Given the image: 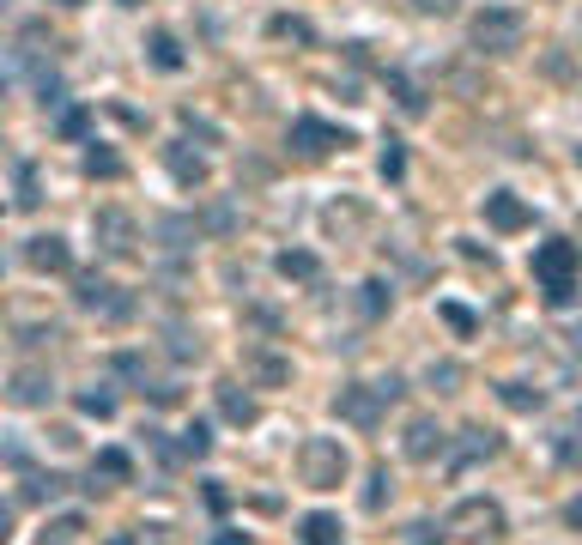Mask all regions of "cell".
Returning <instances> with one entry per match:
<instances>
[{
  "label": "cell",
  "mask_w": 582,
  "mask_h": 545,
  "mask_svg": "<svg viewBox=\"0 0 582 545\" xmlns=\"http://www.w3.org/2000/svg\"><path fill=\"white\" fill-rule=\"evenodd\" d=\"M522 36H528V19L515 6H485L480 19H474V49L480 55H515Z\"/></svg>",
  "instance_id": "obj_1"
},
{
  "label": "cell",
  "mask_w": 582,
  "mask_h": 545,
  "mask_svg": "<svg viewBox=\"0 0 582 545\" xmlns=\"http://www.w3.org/2000/svg\"><path fill=\"white\" fill-rule=\"evenodd\" d=\"M298 467H304V485H315V491H334L346 478V448L334 443V437H309L304 454H298Z\"/></svg>",
  "instance_id": "obj_2"
},
{
  "label": "cell",
  "mask_w": 582,
  "mask_h": 545,
  "mask_svg": "<svg viewBox=\"0 0 582 545\" xmlns=\"http://www.w3.org/2000/svg\"><path fill=\"white\" fill-rule=\"evenodd\" d=\"M334 412H340L346 424H358V430H377V424H382V394H377V388H364V382H352V388H340Z\"/></svg>",
  "instance_id": "obj_3"
},
{
  "label": "cell",
  "mask_w": 582,
  "mask_h": 545,
  "mask_svg": "<svg viewBox=\"0 0 582 545\" xmlns=\"http://www.w3.org/2000/svg\"><path fill=\"white\" fill-rule=\"evenodd\" d=\"M577 267H582V249H577V242L552 237V242L534 249V279H540V285H546V279H577Z\"/></svg>",
  "instance_id": "obj_4"
},
{
  "label": "cell",
  "mask_w": 582,
  "mask_h": 545,
  "mask_svg": "<svg viewBox=\"0 0 582 545\" xmlns=\"http://www.w3.org/2000/svg\"><path fill=\"white\" fill-rule=\"evenodd\" d=\"M73 297H79V309H103V315H116V321L134 315V297H116V285H109L103 272H79V291H73Z\"/></svg>",
  "instance_id": "obj_5"
},
{
  "label": "cell",
  "mask_w": 582,
  "mask_h": 545,
  "mask_svg": "<svg viewBox=\"0 0 582 545\" xmlns=\"http://www.w3.org/2000/svg\"><path fill=\"white\" fill-rule=\"evenodd\" d=\"M291 146H298L304 158H322L328 146H346V128H328V122H315V115H298V122H291Z\"/></svg>",
  "instance_id": "obj_6"
},
{
  "label": "cell",
  "mask_w": 582,
  "mask_h": 545,
  "mask_svg": "<svg viewBox=\"0 0 582 545\" xmlns=\"http://www.w3.org/2000/svg\"><path fill=\"white\" fill-rule=\"evenodd\" d=\"M449 521H455V527H480L474 540H498V533H504V509H498L491 497H467V503L449 515Z\"/></svg>",
  "instance_id": "obj_7"
},
{
  "label": "cell",
  "mask_w": 582,
  "mask_h": 545,
  "mask_svg": "<svg viewBox=\"0 0 582 545\" xmlns=\"http://www.w3.org/2000/svg\"><path fill=\"white\" fill-rule=\"evenodd\" d=\"M485 225H491V231H528V225H534V212L515 201L510 188H498V194H485Z\"/></svg>",
  "instance_id": "obj_8"
},
{
  "label": "cell",
  "mask_w": 582,
  "mask_h": 545,
  "mask_svg": "<svg viewBox=\"0 0 582 545\" xmlns=\"http://www.w3.org/2000/svg\"><path fill=\"white\" fill-rule=\"evenodd\" d=\"M443 448H449V437L431 424V418H412L407 424V461H437Z\"/></svg>",
  "instance_id": "obj_9"
},
{
  "label": "cell",
  "mask_w": 582,
  "mask_h": 545,
  "mask_svg": "<svg viewBox=\"0 0 582 545\" xmlns=\"http://www.w3.org/2000/svg\"><path fill=\"white\" fill-rule=\"evenodd\" d=\"M25 261H31L36 272H68V242H61V237H31Z\"/></svg>",
  "instance_id": "obj_10"
},
{
  "label": "cell",
  "mask_w": 582,
  "mask_h": 545,
  "mask_svg": "<svg viewBox=\"0 0 582 545\" xmlns=\"http://www.w3.org/2000/svg\"><path fill=\"white\" fill-rule=\"evenodd\" d=\"M98 231H103V249H116V255H128V249H134V225H128V212H116V206H109V212H98Z\"/></svg>",
  "instance_id": "obj_11"
},
{
  "label": "cell",
  "mask_w": 582,
  "mask_h": 545,
  "mask_svg": "<svg viewBox=\"0 0 582 545\" xmlns=\"http://www.w3.org/2000/svg\"><path fill=\"white\" fill-rule=\"evenodd\" d=\"M12 400H19V407H43V400H49V375L43 370H19L12 375Z\"/></svg>",
  "instance_id": "obj_12"
},
{
  "label": "cell",
  "mask_w": 582,
  "mask_h": 545,
  "mask_svg": "<svg viewBox=\"0 0 582 545\" xmlns=\"http://www.w3.org/2000/svg\"><path fill=\"white\" fill-rule=\"evenodd\" d=\"M304 545H340V515H328V509L304 515Z\"/></svg>",
  "instance_id": "obj_13"
},
{
  "label": "cell",
  "mask_w": 582,
  "mask_h": 545,
  "mask_svg": "<svg viewBox=\"0 0 582 545\" xmlns=\"http://www.w3.org/2000/svg\"><path fill=\"white\" fill-rule=\"evenodd\" d=\"M146 49H152V67H158V73H176V67H182V43H176L171 31H152Z\"/></svg>",
  "instance_id": "obj_14"
},
{
  "label": "cell",
  "mask_w": 582,
  "mask_h": 545,
  "mask_svg": "<svg viewBox=\"0 0 582 545\" xmlns=\"http://www.w3.org/2000/svg\"><path fill=\"white\" fill-rule=\"evenodd\" d=\"M128 473H134V461H128L122 448H103L98 461H92V478H109V485H122Z\"/></svg>",
  "instance_id": "obj_15"
},
{
  "label": "cell",
  "mask_w": 582,
  "mask_h": 545,
  "mask_svg": "<svg viewBox=\"0 0 582 545\" xmlns=\"http://www.w3.org/2000/svg\"><path fill=\"white\" fill-rule=\"evenodd\" d=\"M219 412H225V418H231V424H255V400H249V394H237V388H231V382H225V388H219Z\"/></svg>",
  "instance_id": "obj_16"
},
{
  "label": "cell",
  "mask_w": 582,
  "mask_h": 545,
  "mask_svg": "<svg viewBox=\"0 0 582 545\" xmlns=\"http://www.w3.org/2000/svg\"><path fill=\"white\" fill-rule=\"evenodd\" d=\"M504 407H510V412H540V407H546V394L528 388V382H504Z\"/></svg>",
  "instance_id": "obj_17"
},
{
  "label": "cell",
  "mask_w": 582,
  "mask_h": 545,
  "mask_svg": "<svg viewBox=\"0 0 582 545\" xmlns=\"http://www.w3.org/2000/svg\"><path fill=\"white\" fill-rule=\"evenodd\" d=\"M388 91H395V103H401V109H407V115H425V91H419V85H412L407 73H388Z\"/></svg>",
  "instance_id": "obj_18"
},
{
  "label": "cell",
  "mask_w": 582,
  "mask_h": 545,
  "mask_svg": "<svg viewBox=\"0 0 582 545\" xmlns=\"http://www.w3.org/2000/svg\"><path fill=\"white\" fill-rule=\"evenodd\" d=\"M279 272H285V279H304V285H309L322 267H315V255H309V249H285V255H279Z\"/></svg>",
  "instance_id": "obj_19"
},
{
  "label": "cell",
  "mask_w": 582,
  "mask_h": 545,
  "mask_svg": "<svg viewBox=\"0 0 582 545\" xmlns=\"http://www.w3.org/2000/svg\"><path fill=\"white\" fill-rule=\"evenodd\" d=\"M85 176H103V182H116V176H122V158H116L109 146H92V152H85Z\"/></svg>",
  "instance_id": "obj_20"
},
{
  "label": "cell",
  "mask_w": 582,
  "mask_h": 545,
  "mask_svg": "<svg viewBox=\"0 0 582 545\" xmlns=\"http://www.w3.org/2000/svg\"><path fill=\"white\" fill-rule=\"evenodd\" d=\"M377 170L388 176V182H401V176H407V152H401V139H388V146H382V158H377Z\"/></svg>",
  "instance_id": "obj_21"
},
{
  "label": "cell",
  "mask_w": 582,
  "mask_h": 545,
  "mask_svg": "<svg viewBox=\"0 0 582 545\" xmlns=\"http://www.w3.org/2000/svg\"><path fill=\"white\" fill-rule=\"evenodd\" d=\"M79 412H85V418H109V412H116V394H109V388H92V394H79Z\"/></svg>",
  "instance_id": "obj_22"
},
{
  "label": "cell",
  "mask_w": 582,
  "mask_h": 545,
  "mask_svg": "<svg viewBox=\"0 0 582 545\" xmlns=\"http://www.w3.org/2000/svg\"><path fill=\"white\" fill-rule=\"evenodd\" d=\"M577 291H582L577 279H546V304L552 309H570V304H577Z\"/></svg>",
  "instance_id": "obj_23"
},
{
  "label": "cell",
  "mask_w": 582,
  "mask_h": 545,
  "mask_svg": "<svg viewBox=\"0 0 582 545\" xmlns=\"http://www.w3.org/2000/svg\"><path fill=\"white\" fill-rule=\"evenodd\" d=\"M480 454H498V437H491V430H467V443H461V461H480Z\"/></svg>",
  "instance_id": "obj_24"
},
{
  "label": "cell",
  "mask_w": 582,
  "mask_h": 545,
  "mask_svg": "<svg viewBox=\"0 0 582 545\" xmlns=\"http://www.w3.org/2000/svg\"><path fill=\"white\" fill-rule=\"evenodd\" d=\"M171 170H176V182H206V164L188 158V152H171Z\"/></svg>",
  "instance_id": "obj_25"
},
{
  "label": "cell",
  "mask_w": 582,
  "mask_h": 545,
  "mask_svg": "<svg viewBox=\"0 0 582 545\" xmlns=\"http://www.w3.org/2000/svg\"><path fill=\"white\" fill-rule=\"evenodd\" d=\"M388 304H395V291H388L382 279H371V285H364V315H382Z\"/></svg>",
  "instance_id": "obj_26"
},
{
  "label": "cell",
  "mask_w": 582,
  "mask_h": 545,
  "mask_svg": "<svg viewBox=\"0 0 582 545\" xmlns=\"http://www.w3.org/2000/svg\"><path fill=\"white\" fill-rule=\"evenodd\" d=\"M206 448H212V437H206V424H201V418H195V424L182 430V454L195 461V454H206Z\"/></svg>",
  "instance_id": "obj_27"
},
{
  "label": "cell",
  "mask_w": 582,
  "mask_h": 545,
  "mask_svg": "<svg viewBox=\"0 0 582 545\" xmlns=\"http://www.w3.org/2000/svg\"><path fill=\"white\" fill-rule=\"evenodd\" d=\"M437 315H443V321H449V328H455V334H474V328H480V321H474V315H467V309H461V304H443V309H437Z\"/></svg>",
  "instance_id": "obj_28"
},
{
  "label": "cell",
  "mask_w": 582,
  "mask_h": 545,
  "mask_svg": "<svg viewBox=\"0 0 582 545\" xmlns=\"http://www.w3.org/2000/svg\"><path fill=\"white\" fill-rule=\"evenodd\" d=\"M431 382H437V394H455V382H461V364H431Z\"/></svg>",
  "instance_id": "obj_29"
},
{
  "label": "cell",
  "mask_w": 582,
  "mask_h": 545,
  "mask_svg": "<svg viewBox=\"0 0 582 545\" xmlns=\"http://www.w3.org/2000/svg\"><path fill=\"white\" fill-rule=\"evenodd\" d=\"M274 36H298V43H309V25L304 19H274Z\"/></svg>",
  "instance_id": "obj_30"
},
{
  "label": "cell",
  "mask_w": 582,
  "mask_h": 545,
  "mask_svg": "<svg viewBox=\"0 0 582 545\" xmlns=\"http://www.w3.org/2000/svg\"><path fill=\"white\" fill-rule=\"evenodd\" d=\"M85 122H92L85 109H68V115H61V134H68V139H79V134H85Z\"/></svg>",
  "instance_id": "obj_31"
},
{
  "label": "cell",
  "mask_w": 582,
  "mask_h": 545,
  "mask_svg": "<svg viewBox=\"0 0 582 545\" xmlns=\"http://www.w3.org/2000/svg\"><path fill=\"white\" fill-rule=\"evenodd\" d=\"M412 545H443V527H431V521H419V527H412Z\"/></svg>",
  "instance_id": "obj_32"
},
{
  "label": "cell",
  "mask_w": 582,
  "mask_h": 545,
  "mask_svg": "<svg viewBox=\"0 0 582 545\" xmlns=\"http://www.w3.org/2000/svg\"><path fill=\"white\" fill-rule=\"evenodd\" d=\"M382 497H388V473H377V478H371V491H364V503H371V509H382Z\"/></svg>",
  "instance_id": "obj_33"
},
{
  "label": "cell",
  "mask_w": 582,
  "mask_h": 545,
  "mask_svg": "<svg viewBox=\"0 0 582 545\" xmlns=\"http://www.w3.org/2000/svg\"><path fill=\"white\" fill-rule=\"evenodd\" d=\"M412 6H419V12H437V19H443V12H455L461 0H412Z\"/></svg>",
  "instance_id": "obj_34"
},
{
  "label": "cell",
  "mask_w": 582,
  "mask_h": 545,
  "mask_svg": "<svg viewBox=\"0 0 582 545\" xmlns=\"http://www.w3.org/2000/svg\"><path fill=\"white\" fill-rule=\"evenodd\" d=\"M73 533H79V521H61V527H55V540H43V545H73Z\"/></svg>",
  "instance_id": "obj_35"
},
{
  "label": "cell",
  "mask_w": 582,
  "mask_h": 545,
  "mask_svg": "<svg viewBox=\"0 0 582 545\" xmlns=\"http://www.w3.org/2000/svg\"><path fill=\"white\" fill-rule=\"evenodd\" d=\"M564 521H570V527H582V497H577V503H564Z\"/></svg>",
  "instance_id": "obj_36"
},
{
  "label": "cell",
  "mask_w": 582,
  "mask_h": 545,
  "mask_svg": "<svg viewBox=\"0 0 582 545\" xmlns=\"http://www.w3.org/2000/svg\"><path fill=\"white\" fill-rule=\"evenodd\" d=\"M6 540H12V515L0 509V545H6Z\"/></svg>",
  "instance_id": "obj_37"
},
{
  "label": "cell",
  "mask_w": 582,
  "mask_h": 545,
  "mask_svg": "<svg viewBox=\"0 0 582 545\" xmlns=\"http://www.w3.org/2000/svg\"><path fill=\"white\" fill-rule=\"evenodd\" d=\"M212 545H249V540H243V533H219Z\"/></svg>",
  "instance_id": "obj_38"
},
{
  "label": "cell",
  "mask_w": 582,
  "mask_h": 545,
  "mask_svg": "<svg viewBox=\"0 0 582 545\" xmlns=\"http://www.w3.org/2000/svg\"><path fill=\"white\" fill-rule=\"evenodd\" d=\"M109 545H134V540H109Z\"/></svg>",
  "instance_id": "obj_39"
},
{
  "label": "cell",
  "mask_w": 582,
  "mask_h": 545,
  "mask_svg": "<svg viewBox=\"0 0 582 545\" xmlns=\"http://www.w3.org/2000/svg\"><path fill=\"white\" fill-rule=\"evenodd\" d=\"M577 351H582V328H577Z\"/></svg>",
  "instance_id": "obj_40"
},
{
  "label": "cell",
  "mask_w": 582,
  "mask_h": 545,
  "mask_svg": "<svg viewBox=\"0 0 582 545\" xmlns=\"http://www.w3.org/2000/svg\"><path fill=\"white\" fill-rule=\"evenodd\" d=\"M577 430H582V412H577Z\"/></svg>",
  "instance_id": "obj_41"
}]
</instances>
